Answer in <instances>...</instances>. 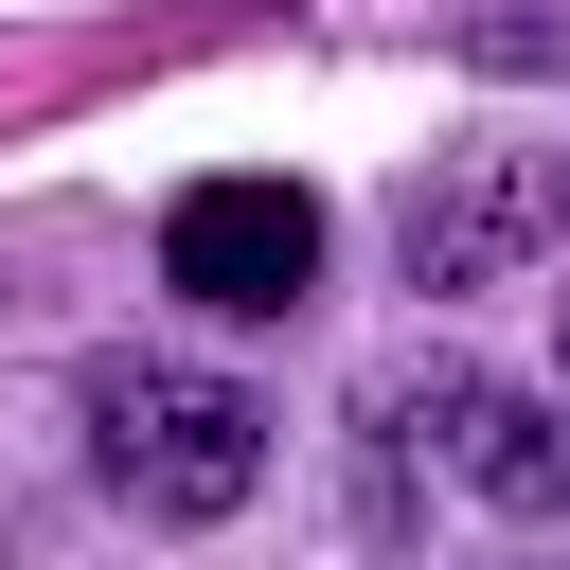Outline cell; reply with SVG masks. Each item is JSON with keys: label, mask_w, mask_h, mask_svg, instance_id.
<instances>
[{"label": "cell", "mask_w": 570, "mask_h": 570, "mask_svg": "<svg viewBox=\"0 0 570 570\" xmlns=\"http://www.w3.org/2000/svg\"><path fill=\"white\" fill-rule=\"evenodd\" d=\"M392 249H410L428 303H463V285H534V267L570 249V178H552L534 142H445V160L392 196Z\"/></svg>", "instance_id": "7a4b0ae2"}, {"label": "cell", "mask_w": 570, "mask_h": 570, "mask_svg": "<svg viewBox=\"0 0 570 570\" xmlns=\"http://www.w3.org/2000/svg\"><path fill=\"white\" fill-rule=\"evenodd\" d=\"M89 463L125 517L160 534H214L249 481H267V410L232 374H160V356H89Z\"/></svg>", "instance_id": "6da1fadb"}, {"label": "cell", "mask_w": 570, "mask_h": 570, "mask_svg": "<svg viewBox=\"0 0 570 570\" xmlns=\"http://www.w3.org/2000/svg\"><path fill=\"white\" fill-rule=\"evenodd\" d=\"M428 428H445V463H463V499H481V517H552V499H570V428H552V392L445 374V392H428Z\"/></svg>", "instance_id": "277c9868"}, {"label": "cell", "mask_w": 570, "mask_h": 570, "mask_svg": "<svg viewBox=\"0 0 570 570\" xmlns=\"http://www.w3.org/2000/svg\"><path fill=\"white\" fill-rule=\"evenodd\" d=\"M160 285L214 303V321H285V303L321 285V196H303V178H196V196L160 214Z\"/></svg>", "instance_id": "3957f363"}]
</instances>
